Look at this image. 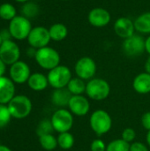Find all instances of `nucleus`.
I'll return each instance as SVG.
<instances>
[{
  "label": "nucleus",
  "instance_id": "nucleus-36",
  "mask_svg": "<svg viewBox=\"0 0 150 151\" xmlns=\"http://www.w3.org/2000/svg\"><path fill=\"white\" fill-rule=\"evenodd\" d=\"M6 70V65L3 62V60L0 58V77L4 76Z\"/></svg>",
  "mask_w": 150,
  "mask_h": 151
},
{
  "label": "nucleus",
  "instance_id": "nucleus-40",
  "mask_svg": "<svg viewBox=\"0 0 150 151\" xmlns=\"http://www.w3.org/2000/svg\"><path fill=\"white\" fill-rule=\"evenodd\" d=\"M16 2H18V3H27V2H29V0H15Z\"/></svg>",
  "mask_w": 150,
  "mask_h": 151
},
{
  "label": "nucleus",
  "instance_id": "nucleus-37",
  "mask_svg": "<svg viewBox=\"0 0 150 151\" xmlns=\"http://www.w3.org/2000/svg\"><path fill=\"white\" fill-rule=\"evenodd\" d=\"M145 72L150 74V56L147 58L145 62Z\"/></svg>",
  "mask_w": 150,
  "mask_h": 151
},
{
  "label": "nucleus",
  "instance_id": "nucleus-11",
  "mask_svg": "<svg viewBox=\"0 0 150 151\" xmlns=\"http://www.w3.org/2000/svg\"><path fill=\"white\" fill-rule=\"evenodd\" d=\"M20 58V49L19 45L11 41H4L0 46V58L6 65H11Z\"/></svg>",
  "mask_w": 150,
  "mask_h": 151
},
{
  "label": "nucleus",
  "instance_id": "nucleus-15",
  "mask_svg": "<svg viewBox=\"0 0 150 151\" xmlns=\"http://www.w3.org/2000/svg\"><path fill=\"white\" fill-rule=\"evenodd\" d=\"M113 29L118 37L125 40L135 34L134 21L127 17H119L116 19Z\"/></svg>",
  "mask_w": 150,
  "mask_h": 151
},
{
  "label": "nucleus",
  "instance_id": "nucleus-33",
  "mask_svg": "<svg viewBox=\"0 0 150 151\" xmlns=\"http://www.w3.org/2000/svg\"><path fill=\"white\" fill-rule=\"evenodd\" d=\"M141 126L147 131H150V111L145 112L141 119Z\"/></svg>",
  "mask_w": 150,
  "mask_h": 151
},
{
  "label": "nucleus",
  "instance_id": "nucleus-19",
  "mask_svg": "<svg viewBox=\"0 0 150 151\" xmlns=\"http://www.w3.org/2000/svg\"><path fill=\"white\" fill-rule=\"evenodd\" d=\"M72 96V95L68 91L66 88L54 89L52 96H51V101L54 105L60 107V108H64V107L68 106V104Z\"/></svg>",
  "mask_w": 150,
  "mask_h": 151
},
{
  "label": "nucleus",
  "instance_id": "nucleus-42",
  "mask_svg": "<svg viewBox=\"0 0 150 151\" xmlns=\"http://www.w3.org/2000/svg\"><path fill=\"white\" fill-rule=\"evenodd\" d=\"M61 1H69V0H61Z\"/></svg>",
  "mask_w": 150,
  "mask_h": 151
},
{
  "label": "nucleus",
  "instance_id": "nucleus-17",
  "mask_svg": "<svg viewBox=\"0 0 150 151\" xmlns=\"http://www.w3.org/2000/svg\"><path fill=\"white\" fill-rule=\"evenodd\" d=\"M133 88L134 91L141 95L150 93V74L144 72L136 75L133 81Z\"/></svg>",
  "mask_w": 150,
  "mask_h": 151
},
{
  "label": "nucleus",
  "instance_id": "nucleus-12",
  "mask_svg": "<svg viewBox=\"0 0 150 151\" xmlns=\"http://www.w3.org/2000/svg\"><path fill=\"white\" fill-rule=\"evenodd\" d=\"M10 79L17 84H24L27 82L31 71L29 65L24 61L19 60L10 67Z\"/></svg>",
  "mask_w": 150,
  "mask_h": 151
},
{
  "label": "nucleus",
  "instance_id": "nucleus-39",
  "mask_svg": "<svg viewBox=\"0 0 150 151\" xmlns=\"http://www.w3.org/2000/svg\"><path fill=\"white\" fill-rule=\"evenodd\" d=\"M0 151H11V150L8 147L4 146V145L0 144Z\"/></svg>",
  "mask_w": 150,
  "mask_h": 151
},
{
  "label": "nucleus",
  "instance_id": "nucleus-1",
  "mask_svg": "<svg viewBox=\"0 0 150 151\" xmlns=\"http://www.w3.org/2000/svg\"><path fill=\"white\" fill-rule=\"evenodd\" d=\"M89 126L97 136L104 135L112 128L111 116L104 110H95L89 117Z\"/></svg>",
  "mask_w": 150,
  "mask_h": 151
},
{
  "label": "nucleus",
  "instance_id": "nucleus-23",
  "mask_svg": "<svg viewBox=\"0 0 150 151\" xmlns=\"http://www.w3.org/2000/svg\"><path fill=\"white\" fill-rule=\"evenodd\" d=\"M74 136L70 132L61 133L57 136V144L58 147L62 150H68L72 149L74 145Z\"/></svg>",
  "mask_w": 150,
  "mask_h": 151
},
{
  "label": "nucleus",
  "instance_id": "nucleus-20",
  "mask_svg": "<svg viewBox=\"0 0 150 151\" xmlns=\"http://www.w3.org/2000/svg\"><path fill=\"white\" fill-rule=\"evenodd\" d=\"M135 31L143 35H150V12L139 15L134 20Z\"/></svg>",
  "mask_w": 150,
  "mask_h": 151
},
{
  "label": "nucleus",
  "instance_id": "nucleus-38",
  "mask_svg": "<svg viewBox=\"0 0 150 151\" xmlns=\"http://www.w3.org/2000/svg\"><path fill=\"white\" fill-rule=\"evenodd\" d=\"M146 142H147V145L150 148V131H148L147 135H146Z\"/></svg>",
  "mask_w": 150,
  "mask_h": 151
},
{
  "label": "nucleus",
  "instance_id": "nucleus-22",
  "mask_svg": "<svg viewBox=\"0 0 150 151\" xmlns=\"http://www.w3.org/2000/svg\"><path fill=\"white\" fill-rule=\"evenodd\" d=\"M86 87H87L86 81L76 76L74 78H72L66 88L72 96H79V95H83L86 92Z\"/></svg>",
  "mask_w": 150,
  "mask_h": 151
},
{
  "label": "nucleus",
  "instance_id": "nucleus-3",
  "mask_svg": "<svg viewBox=\"0 0 150 151\" xmlns=\"http://www.w3.org/2000/svg\"><path fill=\"white\" fill-rule=\"evenodd\" d=\"M11 118L23 119L29 116L32 111L33 104L31 100L24 95L15 96L7 104Z\"/></svg>",
  "mask_w": 150,
  "mask_h": 151
},
{
  "label": "nucleus",
  "instance_id": "nucleus-28",
  "mask_svg": "<svg viewBox=\"0 0 150 151\" xmlns=\"http://www.w3.org/2000/svg\"><path fill=\"white\" fill-rule=\"evenodd\" d=\"M53 131H54V129H53L50 119V120L49 119L42 120L39 123V125L37 126V128H36V134H37V135L39 137L42 136V135H44V134H52Z\"/></svg>",
  "mask_w": 150,
  "mask_h": 151
},
{
  "label": "nucleus",
  "instance_id": "nucleus-18",
  "mask_svg": "<svg viewBox=\"0 0 150 151\" xmlns=\"http://www.w3.org/2000/svg\"><path fill=\"white\" fill-rule=\"evenodd\" d=\"M28 87L34 91H43L49 86V81L46 75L41 73H31L28 81Z\"/></svg>",
  "mask_w": 150,
  "mask_h": 151
},
{
  "label": "nucleus",
  "instance_id": "nucleus-30",
  "mask_svg": "<svg viewBox=\"0 0 150 151\" xmlns=\"http://www.w3.org/2000/svg\"><path fill=\"white\" fill-rule=\"evenodd\" d=\"M136 138V132L132 127H126L123 130L121 134V139L128 143H133Z\"/></svg>",
  "mask_w": 150,
  "mask_h": 151
},
{
  "label": "nucleus",
  "instance_id": "nucleus-27",
  "mask_svg": "<svg viewBox=\"0 0 150 151\" xmlns=\"http://www.w3.org/2000/svg\"><path fill=\"white\" fill-rule=\"evenodd\" d=\"M39 12H40L39 6L35 3H32V2L25 3V4L22 6L21 9L22 15L27 19L35 17L36 15H38Z\"/></svg>",
  "mask_w": 150,
  "mask_h": 151
},
{
  "label": "nucleus",
  "instance_id": "nucleus-8",
  "mask_svg": "<svg viewBox=\"0 0 150 151\" xmlns=\"http://www.w3.org/2000/svg\"><path fill=\"white\" fill-rule=\"evenodd\" d=\"M97 66L95 61L90 57H82L77 60L74 65V72L77 77L83 81H90L96 73Z\"/></svg>",
  "mask_w": 150,
  "mask_h": 151
},
{
  "label": "nucleus",
  "instance_id": "nucleus-32",
  "mask_svg": "<svg viewBox=\"0 0 150 151\" xmlns=\"http://www.w3.org/2000/svg\"><path fill=\"white\" fill-rule=\"evenodd\" d=\"M129 151H149V146L141 142H133L130 144Z\"/></svg>",
  "mask_w": 150,
  "mask_h": 151
},
{
  "label": "nucleus",
  "instance_id": "nucleus-10",
  "mask_svg": "<svg viewBox=\"0 0 150 151\" xmlns=\"http://www.w3.org/2000/svg\"><path fill=\"white\" fill-rule=\"evenodd\" d=\"M122 50L128 57H139L145 51V39L141 35L134 34L133 36L124 40Z\"/></svg>",
  "mask_w": 150,
  "mask_h": 151
},
{
  "label": "nucleus",
  "instance_id": "nucleus-34",
  "mask_svg": "<svg viewBox=\"0 0 150 151\" xmlns=\"http://www.w3.org/2000/svg\"><path fill=\"white\" fill-rule=\"evenodd\" d=\"M0 35L3 39V41H7V40H11V35L9 31V29H4L0 32Z\"/></svg>",
  "mask_w": 150,
  "mask_h": 151
},
{
  "label": "nucleus",
  "instance_id": "nucleus-14",
  "mask_svg": "<svg viewBox=\"0 0 150 151\" xmlns=\"http://www.w3.org/2000/svg\"><path fill=\"white\" fill-rule=\"evenodd\" d=\"M88 20L89 24L95 27H104L110 24L111 16L109 11L103 7L93 8L88 14Z\"/></svg>",
  "mask_w": 150,
  "mask_h": 151
},
{
  "label": "nucleus",
  "instance_id": "nucleus-7",
  "mask_svg": "<svg viewBox=\"0 0 150 151\" xmlns=\"http://www.w3.org/2000/svg\"><path fill=\"white\" fill-rule=\"evenodd\" d=\"M32 28V24L29 19L23 15H17L9 22L8 27L11 37L18 41L27 39Z\"/></svg>",
  "mask_w": 150,
  "mask_h": 151
},
{
  "label": "nucleus",
  "instance_id": "nucleus-4",
  "mask_svg": "<svg viewBox=\"0 0 150 151\" xmlns=\"http://www.w3.org/2000/svg\"><path fill=\"white\" fill-rule=\"evenodd\" d=\"M34 59L40 67L49 71L60 65V55L58 51L50 46L38 49Z\"/></svg>",
  "mask_w": 150,
  "mask_h": 151
},
{
  "label": "nucleus",
  "instance_id": "nucleus-9",
  "mask_svg": "<svg viewBox=\"0 0 150 151\" xmlns=\"http://www.w3.org/2000/svg\"><path fill=\"white\" fill-rule=\"evenodd\" d=\"M27 40L30 47H33L36 50L48 46L51 40L49 28L42 26L33 27Z\"/></svg>",
  "mask_w": 150,
  "mask_h": 151
},
{
  "label": "nucleus",
  "instance_id": "nucleus-2",
  "mask_svg": "<svg viewBox=\"0 0 150 151\" xmlns=\"http://www.w3.org/2000/svg\"><path fill=\"white\" fill-rule=\"evenodd\" d=\"M85 93L93 101H103L110 96L111 86L104 79L93 78L87 82Z\"/></svg>",
  "mask_w": 150,
  "mask_h": 151
},
{
  "label": "nucleus",
  "instance_id": "nucleus-41",
  "mask_svg": "<svg viewBox=\"0 0 150 151\" xmlns=\"http://www.w3.org/2000/svg\"><path fill=\"white\" fill-rule=\"evenodd\" d=\"M3 42H4V41H3V39H2V37H1V35H0V46L2 45V43H3Z\"/></svg>",
  "mask_w": 150,
  "mask_h": 151
},
{
  "label": "nucleus",
  "instance_id": "nucleus-24",
  "mask_svg": "<svg viewBox=\"0 0 150 151\" xmlns=\"http://www.w3.org/2000/svg\"><path fill=\"white\" fill-rule=\"evenodd\" d=\"M39 142L41 147L47 151L54 150L57 146V138L55 137L52 134H44L39 137Z\"/></svg>",
  "mask_w": 150,
  "mask_h": 151
},
{
  "label": "nucleus",
  "instance_id": "nucleus-6",
  "mask_svg": "<svg viewBox=\"0 0 150 151\" xmlns=\"http://www.w3.org/2000/svg\"><path fill=\"white\" fill-rule=\"evenodd\" d=\"M50 121L54 131L58 134L70 132L73 127V115L72 113L65 108L57 109L51 116Z\"/></svg>",
  "mask_w": 150,
  "mask_h": 151
},
{
  "label": "nucleus",
  "instance_id": "nucleus-29",
  "mask_svg": "<svg viewBox=\"0 0 150 151\" xmlns=\"http://www.w3.org/2000/svg\"><path fill=\"white\" fill-rule=\"evenodd\" d=\"M11 119V115L9 111L7 104H0V128H3L8 125Z\"/></svg>",
  "mask_w": 150,
  "mask_h": 151
},
{
  "label": "nucleus",
  "instance_id": "nucleus-21",
  "mask_svg": "<svg viewBox=\"0 0 150 151\" xmlns=\"http://www.w3.org/2000/svg\"><path fill=\"white\" fill-rule=\"evenodd\" d=\"M50 39L55 42H61L68 35L67 27L63 23H55L49 28Z\"/></svg>",
  "mask_w": 150,
  "mask_h": 151
},
{
  "label": "nucleus",
  "instance_id": "nucleus-25",
  "mask_svg": "<svg viewBox=\"0 0 150 151\" xmlns=\"http://www.w3.org/2000/svg\"><path fill=\"white\" fill-rule=\"evenodd\" d=\"M17 16V10L15 6L10 3H4L0 4V19L11 21Z\"/></svg>",
  "mask_w": 150,
  "mask_h": 151
},
{
  "label": "nucleus",
  "instance_id": "nucleus-35",
  "mask_svg": "<svg viewBox=\"0 0 150 151\" xmlns=\"http://www.w3.org/2000/svg\"><path fill=\"white\" fill-rule=\"evenodd\" d=\"M145 51L150 56V35L145 39Z\"/></svg>",
  "mask_w": 150,
  "mask_h": 151
},
{
  "label": "nucleus",
  "instance_id": "nucleus-5",
  "mask_svg": "<svg viewBox=\"0 0 150 151\" xmlns=\"http://www.w3.org/2000/svg\"><path fill=\"white\" fill-rule=\"evenodd\" d=\"M49 85L54 89L65 88L72 80V72L66 65H59L49 71L47 75Z\"/></svg>",
  "mask_w": 150,
  "mask_h": 151
},
{
  "label": "nucleus",
  "instance_id": "nucleus-13",
  "mask_svg": "<svg viewBox=\"0 0 150 151\" xmlns=\"http://www.w3.org/2000/svg\"><path fill=\"white\" fill-rule=\"evenodd\" d=\"M67 107L72 115L77 117H84L90 111V103L88 97L83 95L72 96Z\"/></svg>",
  "mask_w": 150,
  "mask_h": 151
},
{
  "label": "nucleus",
  "instance_id": "nucleus-16",
  "mask_svg": "<svg viewBox=\"0 0 150 151\" xmlns=\"http://www.w3.org/2000/svg\"><path fill=\"white\" fill-rule=\"evenodd\" d=\"M15 96L14 82L8 77H0V104H8Z\"/></svg>",
  "mask_w": 150,
  "mask_h": 151
},
{
  "label": "nucleus",
  "instance_id": "nucleus-26",
  "mask_svg": "<svg viewBox=\"0 0 150 151\" xmlns=\"http://www.w3.org/2000/svg\"><path fill=\"white\" fill-rule=\"evenodd\" d=\"M130 150V143L125 142L124 140L116 139L111 141L107 144L106 151H129Z\"/></svg>",
  "mask_w": 150,
  "mask_h": 151
},
{
  "label": "nucleus",
  "instance_id": "nucleus-31",
  "mask_svg": "<svg viewBox=\"0 0 150 151\" xmlns=\"http://www.w3.org/2000/svg\"><path fill=\"white\" fill-rule=\"evenodd\" d=\"M107 145L101 139L94 140L90 144V151H106Z\"/></svg>",
  "mask_w": 150,
  "mask_h": 151
}]
</instances>
